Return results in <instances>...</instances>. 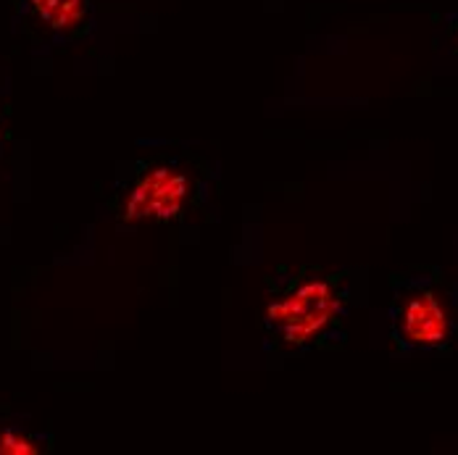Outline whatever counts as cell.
I'll return each mask as SVG.
<instances>
[{
  "instance_id": "obj_1",
  "label": "cell",
  "mask_w": 458,
  "mask_h": 455,
  "mask_svg": "<svg viewBox=\"0 0 458 455\" xmlns=\"http://www.w3.org/2000/svg\"><path fill=\"white\" fill-rule=\"evenodd\" d=\"M340 290L332 279L309 274L290 279L267 306V326L284 348H306L324 337L340 314Z\"/></svg>"
},
{
  "instance_id": "obj_2",
  "label": "cell",
  "mask_w": 458,
  "mask_h": 455,
  "mask_svg": "<svg viewBox=\"0 0 458 455\" xmlns=\"http://www.w3.org/2000/svg\"><path fill=\"white\" fill-rule=\"evenodd\" d=\"M198 195V180L182 164L153 161L127 187L119 216L127 224H169L187 214Z\"/></svg>"
},
{
  "instance_id": "obj_3",
  "label": "cell",
  "mask_w": 458,
  "mask_h": 455,
  "mask_svg": "<svg viewBox=\"0 0 458 455\" xmlns=\"http://www.w3.org/2000/svg\"><path fill=\"white\" fill-rule=\"evenodd\" d=\"M395 329L413 348H440L451 340V316L432 290H411L395 308Z\"/></svg>"
},
{
  "instance_id": "obj_4",
  "label": "cell",
  "mask_w": 458,
  "mask_h": 455,
  "mask_svg": "<svg viewBox=\"0 0 458 455\" xmlns=\"http://www.w3.org/2000/svg\"><path fill=\"white\" fill-rule=\"evenodd\" d=\"M32 16L55 35H80L90 21V0H24Z\"/></svg>"
},
{
  "instance_id": "obj_5",
  "label": "cell",
  "mask_w": 458,
  "mask_h": 455,
  "mask_svg": "<svg viewBox=\"0 0 458 455\" xmlns=\"http://www.w3.org/2000/svg\"><path fill=\"white\" fill-rule=\"evenodd\" d=\"M40 445L32 434L21 429H0V455H35Z\"/></svg>"
},
{
  "instance_id": "obj_6",
  "label": "cell",
  "mask_w": 458,
  "mask_h": 455,
  "mask_svg": "<svg viewBox=\"0 0 458 455\" xmlns=\"http://www.w3.org/2000/svg\"><path fill=\"white\" fill-rule=\"evenodd\" d=\"M456 46H458V35H456Z\"/></svg>"
}]
</instances>
